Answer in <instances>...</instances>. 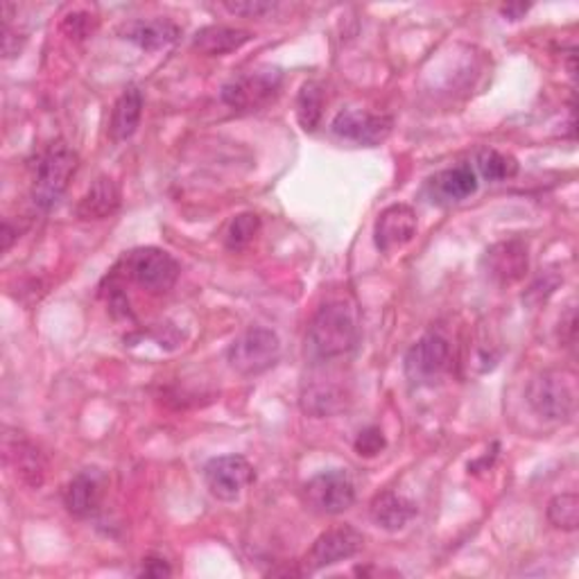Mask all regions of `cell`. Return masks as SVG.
<instances>
[{"label": "cell", "mask_w": 579, "mask_h": 579, "mask_svg": "<svg viewBox=\"0 0 579 579\" xmlns=\"http://www.w3.org/2000/svg\"><path fill=\"white\" fill-rule=\"evenodd\" d=\"M394 129V120L385 114H372L362 109H344L331 122V131L355 145H365V148H376L385 143Z\"/></svg>", "instance_id": "30bf717a"}, {"label": "cell", "mask_w": 579, "mask_h": 579, "mask_svg": "<svg viewBox=\"0 0 579 579\" xmlns=\"http://www.w3.org/2000/svg\"><path fill=\"white\" fill-rule=\"evenodd\" d=\"M283 85V72L272 66H261L223 87V100L236 111H256L269 105Z\"/></svg>", "instance_id": "52a82bcc"}, {"label": "cell", "mask_w": 579, "mask_h": 579, "mask_svg": "<svg viewBox=\"0 0 579 579\" xmlns=\"http://www.w3.org/2000/svg\"><path fill=\"white\" fill-rule=\"evenodd\" d=\"M385 446H387L385 434H383V430L376 428V425H372V428H367V430H362V432L357 434V440H355V453H357L360 458H376L379 453L385 451Z\"/></svg>", "instance_id": "484cf974"}, {"label": "cell", "mask_w": 579, "mask_h": 579, "mask_svg": "<svg viewBox=\"0 0 579 579\" xmlns=\"http://www.w3.org/2000/svg\"><path fill=\"white\" fill-rule=\"evenodd\" d=\"M120 206V190L111 177H98L80 197L76 215L85 223H98L111 217Z\"/></svg>", "instance_id": "ac0fdd59"}, {"label": "cell", "mask_w": 579, "mask_h": 579, "mask_svg": "<svg viewBox=\"0 0 579 579\" xmlns=\"http://www.w3.org/2000/svg\"><path fill=\"white\" fill-rule=\"evenodd\" d=\"M405 376L416 387L440 383L451 367V344L440 333H428L405 353Z\"/></svg>", "instance_id": "8992f818"}, {"label": "cell", "mask_w": 579, "mask_h": 579, "mask_svg": "<svg viewBox=\"0 0 579 579\" xmlns=\"http://www.w3.org/2000/svg\"><path fill=\"white\" fill-rule=\"evenodd\" d=\"M575 379L561 370H548L528 385L530 408L546 421H568L575 412Z\"/></svg>", "instance_id": "277c9868"}, {"label": "cell", "mask_w": 579, "mask_h": 579, "mask_svg": "<svg viewBox=\"0 0 579 579\" xmlns=\"http://www.w3.org/2000/svg\"><path fill=\"white\" fill-rule=\"evenodd\" d=\"M281 357V340L272 328L252 326L238 335L229 351V367L241 376H261L269 372Z\"/></svg>", "instance_id": "3957f363"}, {"label": "cell", "mask_w": 579, "mask_h": 579, "mask_svg": "<svg viewBox=\"0 0 579 579\" xmlns=\"http://www.w3.org/2000/svg\"><path fill=\"white\" fill-rule=\"evenodd\" d=\"M370 514L381 530L399 532L416 517V504L401 493L383 491L372 500Z\"/></svg>", "instance_id": "d6986e66"}, {"label": "cell", "mask_w": 579, "mask_h": 579, "mask_svg": "<svg viewBox=\"0 0 579 579\" xmlns=\"http://www.w3.org/2000/svg\"><path fill=\"white\" fill-rule=\"evenodd\" d=\"M362 546H365V537H362V532H357L353 526L331 528L315 539V543L306 552L304 568L308 572H315L335 566L340 561L355 557L362 550Z\"/></svg>", "instance_id": "8fae6325"}, {"label": "cell", "mask_w": 579, "mask_h": 579, "mask_svg": "<svg viewBox=\"0 0 579 579\" xmlns=\"http://www.w3.org/2000/svg\"><path fill=\"white\" fill-rule=\"evenodd\" d=\"M118 35L125 41L138 46L140 50L155 52L173 46L181 37V28L170 19H138V21L122 23L118 28Z\"/></svg>", "instance_id": "2e32d148"}, {"label": "cell", "mask_w": 579, "mask_h": 579, "mask_svg": "<svg viewBox=\"0 0 579 579\" xmlns=\"http://www.w3.org/2000/svg\"><path fill=\"white\" fill-rule=\"evenodd\" d=\"M6 462L14 471L17 480L39 489L46 480V460L41 451L23 434H6Z\"/></svg>", "instance_id": "5bb4252c"}, {"label": "cell", "mask_w": 579, "mask_h": 579, "mask_svg": "<svg viewBox=\"0 0 579 579\" xmlns=\"http://www.w3.org/2000/svg\"><path fill=\"white\" fill-rule=\"evenodd\" d=\"M548 521L552 528L575 532L579 528V498L577 493H559L548 502Z\"/></svg>", "instance_id": "603a6c76"}, {"label": "cell", "mask_w": 579, "mask_h": 579, "mask_svg": "<svg viewBox=\"0 0 579 579\" xmlns=\"http://www.w3.org/2000/svg\"><path fill=\"white\" fill-rule=\"evenodd\" d=\"M223 8L234 14V17H247V19H263L265 14L274 12V3H267V0H236V3H232V0H227V3H223Z\"/></svg>", "instance_id": "83f0119b"}, {"label": "cell", "mask_w": 579, "mask_h": 579, "mask_svg": "<svg viewBox=\"0 0 579 579\" xmlns=\"http://www.w3.org/2000/svg\"><path fill=\"white\" fill-rule=\"evenodd\" d=\"M96 26H98V19H96L94 14H89V12H72V14H68V17L63 19V23H61L63 32H66L70 39H76V41H82V39L91 37V32L96 30Z\"/></svg>", "instance_id": "4316f807"}, {"label": "cell", "mask_w": 579, "mask_h": 579, "mask_svg": "<svg viewBox=\"0 0 579 579\" xmlns=\"http://www.w3.org/2000/svg\"><path fill=\"white\" fill-rule=\"evenodd\" d=\"M254 467L243 455H220L204 467V482L208 493L223 502L238 500L254 482Z\"/></svg>", "instance_id": "9c48e42d"}, {"label": "cell", "mask_w": 579, "mask_h": 579, "mask_svg": "<svg viewBox=\"0 0 579 579\" xmlns=\"http://www.w3.org/2000/svg\"><path fill=\"white\" fill-rule=\"evenodd\" d=\"M249 41H252V32L247 30L227 28V26H208L195 35L193 48L208 57H223L234 50H241Z\"/></svg>", "instance_id": "44dd1931"}, {"label": "cell", "mask_w": 579, "mask_h": 579, "mask_svg": "<svg viewBox=\"0 0 579 579\" xmlns=\"http://www.w3.org/2000/svg\"><path fill=\"white\" fill-rule=\"evenodd\" d=\"M324 114V89L317 82H306L297 96V120L306 131H315Z\"/></svg>", "instance_id": "7402d4cb"}, {"label": "cell", "mask_w": 579, "mask_h": 579, "mask_svg": "<svg viewBox=\"0 0 579 579\" xmlns=\"http://www.w3.org/2000/svg\"><path fill=\"white\" fill-rule=\"evenodd\" d=\"M105 475L96 469L80 471L63 489V507L70 517L89 519L102 502Z\"/></svg>", "instance_id": "4fadbf2b"}, {"label": "cell", "mask_w": 579, "mask_h": 579, "mask_svg": "<svg viewBox=\"0 0 579 579\" xmlns=\"http://www.w3.org/2000/svg\"><path fill=\"white\" fill-rule=\"evenodd\" d=\"M478 168L487 181L512 179L519 173L517 159L512 155H504L498 150H482L478 155Z\"/></svg>", "instance_id": "cb8c5ba5"}, {"label": "cell", "mask_w": 579, "mask_h": 579, "mask_svg": "<svg viewBox=\"0 0 579 579\" xmlns=\"http://www.w3.org/2000/svg\"><path fill=\"white\" fill-rule=\"evenodd\" d=\"M127 276L153 295H164L175 287L181 267L168 252L159 247H140L125 258Z\"/></svg>", "instance_id": "5b68a950"}, {"label": "cell", "mask_w": 579, "mask_h": 579, "mask_svg": "<svg viewBox=\"0 0 579 579\" xmlns=\"http://www.w3.org/2000/svg\"><path fill=\"white\" fill-rule=\"evenodd\" d=\"M140 116H143V94L138 87H127L114 102L111 118H109V138L114 143H122L131 138L140 125Z\"/></svg>", "instance_id": "ffe728a7"}, {"label": "cell", "mask_w": 579, "mask_h": 579, "mask_svg": "<svg viewBox=\"0 0 579 579\" xmlns=\"http://www.w3.org/2000/svg\"><path fill=\"white\" fill-rule=\"evenodd\" d=\"M526 12H528V6H507V8H502V10H500V14H502V17H507V19H510V21H517V19H521Z\"/></svg>", "instance_id": "4dcf8cb0"}, {"label": "cell", "mask_w": 579, "mask_h": 579, "mask_svg": "<svg viewBox=\"0 0 579 579\" xmlns=\"http://www.w3.org/2000/svg\"><path fill=\"white\" fill-rule=\"evenodd\" d=\"M357 344V320L349 304L333 302L320 308L306 335V355L313 362H335Z\"/></svg>", "instance_id": "6da1fadb"}, {"label": "cell", "mask_w": 579, "mask_h": 579, "mask_svg": "<svg viewBox=\"0 0 579 579\" xmlns=\"http://www.w3.org/2000/svg\"><path fill=\"white\" fill-rule=\"evenodd\" d=\"M140 575L143 577H170L173 575V568L168 566L166 559H159V557H148L143 559V568H140Z\"/></svg>", "instance_id": "f546056e"}, {"label": "cell", "mask_w": 579, "mask_h": 579, "mask_svg": "<svg viewBox=\"0 0 579 579\" xmlns=\"http://www.w3.org/2000/svg\"><path fill=\"white\" fill-rule=\"evenodd\" d=\"M530 254L521 241H504L487 252V272L500 285H512L528 274Z\"/></svg>", "instance_id": "9a60e30c"}, {"label": "cell", "mask_w": 579, "mask_h": 579, "mask_svg": "<svg viewBox=\"0 0 579 579\" xmlns=\"http://www.w3.org/2000/svg\"><path fill=\"white\" fill-rule=\"evenodd\" d=\"M478 190V173L471 166L442 170L428 181V193L438 204H458Z\"/></svg>", "instance_id": "e0dca14e"}, {"label": "cell", "mask_w": 579, "mask_h": 579, "mask_svg": "<svg viewBox=\"0 0 579 579\" xmlns=\"http://www.w3.org/2000/svg\"><path fill=\"white\" fill-rule=\"evenodd\" d=\"M261 232V217L256 213H241L229 223L225 232V245L232 252L245 249Z\"/></svg>", "instance_id": "d4e9b609"}, {"label": "cell", "mask_w": 579, "mask_h": 579, "mask_svg": "<svg viewBox=\"0 0 579 579\" xmlns=\"http://www.w3.org/2000/svg\"><path fill=\"white\" fill-rule=\"evenodd\" d=\"M3 23H6V28H3V55H6V59H12L21 52L26 37L19 35V30H14L10 21H3Z\"/></svg>", "instance_id": "f1b7e54d"}, {"label": "cell", "mask_w": 579, "mask_h": 579, "mask_svg": "<svg viewBox=\"0 0 579 579\" xmlns=\"http://www.w3.org/2000/svg\"><path fill=\"white\" fill-rule=\"evenodd\" d=\"M306 504L313 512L324 517H337L351 510L355 502V484L351 475L342 469H331L317 473L304 487Z\"/></svg>", "instance_id": "ba28073f"}, {"label": "cell", "mask_w": 579, "mask_h": 579, "mask_svg": "<svg viewBox=\"0 0 579 579\" xmlns=\"http://www.w3.org/2000/svg\"><path fill=\"white\" fill-rule=\"evenodd\" d=\"M80 166L78 153L66 140H55L39 155L32 175V202L39 210H50L66 193Z\"/></svg>", "instance_id": "7a4b0ae2"}, {"label": "cell", "mask_w": 579, "mask_h": 579, "mask_svg": "<svg viewBox=\"0 0 579 579\" xmlns=\"http://www.w3.org/2000/svg\"><path fill=\"white\" fill-rule=\"evenodd\" d=\"M416 229H419V220L414 208L408 204H392L379 215V220L374 225L376 247L383 254L399 252L412 243Z\"/></svg>", "instance_id": "7c38bea8"}]
</instances>
